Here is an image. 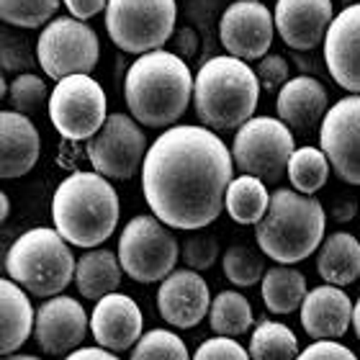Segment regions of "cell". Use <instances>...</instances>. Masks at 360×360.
<instances>
[{"label":"cell","mask_w":360,"mask_h":360,"mask_svg":"<svg viewBox=\"0 0 360 360\" xmlns=\"http://www.w3.org/2000/svg\"><path fill=\"white\" fill-rule=\"evenodd\" d=\"M175 46H178V52L183 57H195V52H198V34L191 26H183L175 34Z\"/></svg>","instance_id":"obj_41"},{"label":"cell","mask_w":360,"mask_h":360,"mask_svg":"<svg viewBox=\"0 0 360 360\" xmlns=\"http://www.w3.org/2000/svg\"><path fill=\"white\" fill-rule=\"evenodd\" d=\"M330 158L324 155V150L316 147H301L291 155L288 162V180L291 186L301 193H316L319 188H324L327 178H330Z\"/></svg>","instance_id":"obj_30"},{"label":"cell","mask_w":360,"mask_h":360,"mask_svg":"<svg viewBox=\"0 0 360 360\" xmlns=\"http://www.w3.org/2000/svg\"><path fill=\"white\" fill-rule=\"evenodd\" d=\"M90 319L83 304L72 296H52L37 311L34 338L46 355H70L83 345Z\"/></svg>","instance_id":"obj_15"},{"label":"cell","mask_w":360,"mask_h":360,"mask_svg":"<svg viewBox=\"0 0 360 360\" xmlns=\"http://www.w3.org/2000/svg\"><path fill=\"white\" fill-rule=\"evenodd\" d=\"M105 93L98 85V80L88 72H77L57 80L49 96V119L54 129L70 142H83L96 134L103 127L108 113H105Z\"/></svg>","instance_id":"obj_11"},{"label":"cell","mask_w":360,"mask_h":360,"mask_svg":"<svg viewBox=\"0 0 360 360\" xmlns=\"http://www.w3.org/2000/svg\"><path fill=\"white\" fill-rule=\"evenodd\" d=\"M232 150L209 127H170L152 142L142 167L147 206L170 229L195 232L226 209Z\"/></svg>","instance_id":"obj_1"},{"label":"cell","mask_w":360,"mask_h":360,"mask_svg":"<svg viewBox=\"0 0 360 360\" xmlns=\"http://www.w3.org/2000/svg\"><path fill=\"white\" fill-rule=\"evenodd\" d=\"M319 144L340 180L360 186V93L332 105L319 127Z\"/></svg>","instance_id":"obj_13"},{"label":"cell","mask_w":360,"mask_h":360,"mask_svg":"<svg viewBox=\"0 0 360 360\" xmlns=\"http://www.w3.org/2000/svg\"><path fill=\"white\" fill-rule=\"evenodd\" d=\"M39 68L46 77L62 80L77 72H93L101 60L98 34L80 18H52L37 41Z\"/></svg>","instance_id":"obj_10"},{"label":"cell","mask_w":360,"mask_h":360,"mask_svg":"<svg viewBox=\"0 0 360 360\" xmlns=\"http://www.w3.org/2000/svg\"><path fill=\"white\" fill-rule=\"evenodd\" d=\"M144 330L142 311L136 301L127 293H108L96 301L90 311V332L101 347L111 353H124L139 342Z\"/></svg>","instance_id":"obj_17"},{"label":"cell","mask_w":360,"mask_h":360,"mask_svg":"<svg viewBox=\"0 0 360 360\" xmlns=\"http://www.w3.org/2000/svg\"><path fill=\"white\" fill-rule=\"evenodd\" d=\"M324 62L340 88L360 93V3L335 15L324 37Z\"/></svg>","instance_id":"obj_18"},{"label":"cell","mask_w":360,"mask_h":360,"mask_svg":"<svg viewBox=\"0 0 360 360\" xmlns=\"http://www.w3.org/2000/svg\"><path fill=\"white\" fill-rule=\"evenodd\" d=\"M353 301L340 285H316L301 304V327L314 340H338L353 324Z\"/></svg>","instance_id":"obj_21"},{"label":"cell","mask_w":360,"mask_h":360,"mask_svg":"<svg viewBox=\"0 0 360 360\" xmlns=\"http://www.w3.org/2000/svg\"><path fill=\"white\" fill-rule=\"evenodd\" d=\"M3 360H41V358H37V355H6Z\"/></svg>","instance_id":"obj_45"},{"label":"cell","mask_w":360,"mask_h":360,"mask_svg":"<svg viewBox=\"0 0 360 360\" xmlns=\"http://www.w3.org/2000/svg\"><path fill=\"white\" fill-rule=\"evenodd\" d=\"M255 75L260 80V88L265 93H278L291 77H288V62L281 54H265L260 60H255Z\"/></svg>","instance_id":"obj_37"},{"label":"cell","mask_w":360,"mask_h":360,"mask_svg":"<svg viewBox=\"0 0 360 360\" xmlns=\"http://www.w3.org/2000/svg\"><path fill=\"white\" fill-rule=\"evenodd\" d=\"M191 360H252V358H250V350H245L234 338L219 335V338H211L206 342H201Z\"/></svg>","instance_id":"obj_38"},{"label":"cell","mask_w":360,"mask_h":360,"mask_svg":"<svg viewBox=\"0 0 360 360\" xmlns=\"http://www.w3.org/2000/svg\"><path fill=\"white\" fill-rule=\"evenodd\" d=\"M273 18L283 44L309 52L327 37L335 8L332 0H278Z\"/></svg>","instance_id":"obj_19"},{"label":"cell","mask_w":360,"mask_h":360,"mask_svg":"<svg viewBox=\"0 0 360 360\" xmlns=\"http://www.w3.org/2000/svg\"><path fill=\"white\" fill-rule=\"evenodd\" d=\"M49 90H46V83L34 72H21L15 75V80H11L8 85V103H11V111L18 113H37L44 103H49Z\"/></svg>","instance_id":"obj_34"},{"label":"cell","mask_w":360,"mask_h":360,"mask_svg":"<svg viewBox=\"0 0 360 360\" xmlns=\"http://www.w3.org/2000/svg\"><path fill=\"white\" fill-rule=\"evenodd\" d=\"M276 18L260 0H237L219 18V39L232 57L260 60L273 44Z\"/></svg>","instance_id":"obj_14"},{"label":"cell","mask_w":360,"mask_h":360,"mask_svg":"<svg viewBox=\"0 0 360 360\" xmlns=\"http://www.w3.org/2000/svg\"><path fill=\"white\" fill-rule=\"evenodd\" d=\"M250 358L252 360H296L299 340L285 324L260 322L250 335Z\"/></svg>","instance_id":"obj_29"},{"label":"cell","mask_w":360,"mask_h":360,"mask_svg":"<svg viewBox=\"0 0 360 360\" xmlns=\"http://www.w3.org/2000/svg\"><path fill=\"white\" fill-rule=\"evenodd\" d=\"M158 309H160V316L167 324H173L178 330H191V327H195V324L201 322L203 316H209V309H211L209 283L193 268L173 270L160 283Z\"/></svg>","instance_id":"obj_16"},{"label":"cell","mask_w":360,"mask_h":360,"mask_svg":"<svg viewBox=\"0 0 360 360\" xmlns=\"http://www.w3.org/2000/svg\"><path fill=\"white\" fill-rule=\"evenodd\" d=\"M180 245L162 219L155 214L134 217L119 240V260L124 273L136 283H158L175 270Z\"/></svg>","instance_id":"obj_8"},{"label":"cell","mask_w":360,"mask_h":360,"mask_svg":"<svg viewBox=\"0 0 360 360\" xmlns=\"http://www.w3.org/2000/svg\"><path fill=\"white\" fill-rule=\"evenodd\" d=\"M296 360H358L353 350L340 345L335 340H316L314 345H309L304 353H299Z\"/></svg>","instance_id":"obj_39"},{"label":"cell","mask_w":360,"mask_h":360,"mask_svg":"<svg viewBox=\"0 0 360 360\" xmlns=\"http://www.w3.org/2000/svg\"><path fill=\"white\" fill-rule=\"evenodd\" d=\"M121 265L119 255L103 248H90L75 268V285L80 296L90 301H98L113 293L121 285Z\"/></svg>","instance_id":"obj_25"},{"label":"cell","mask_w":360,"mask_h":360,"mask_svg":"<svg viewBox=\"0 0 360 360\" xmlns=\"http://www.w3.org/2000/svg\"><path fill=\"white\" fill-rule=\"evenodd\" d=\"M353 327H355V335H358V340H360V299L353 309Z\"/></svg>","instance_id":"obj_43"},{"label":"cell","mask_w":360,"mask_h":360,"mask_svg":"<svg viewBox=\"0 0 360 360\" xmlns=\"http://www.w3.org/2000/svg\"><path fill=\"white\" fill-rule=\"evenodd\" d=\"M34 62H39V57H34L29 41L18 34L3 31V70L6 72H29Z\"/></svg>","instance_id":"obj_36"},{"label":"cell","mask_w":360,"mask_h":360,"mask_svg":"<svg viewBox=\"0 0 360 360\" xmlns=\"http://www.w3.org/2000/svg\"><path fill=\"white\" fill-rule=\"evenodd\" d=\"M195 77L191 75L186 60L175 52L155 49L139 54V60L129 65L124 77V98L129 113L142 127L162 129L173 127L188 111L193 101Z\"/></svg>","instance_id":"obj_2"},{"label":"cell","mask_w":360,"mask_h":360,"mask_svg":"<svg viewBox=\"0 0 360 360\" xmlns=\"http://www.w3.org/2000/svg\"><path fill=\"white\" fill-rule=\"evenodd\" d=\"M224 206H226V214L237 224H257L270 206V193L268 188H265V180L248 173L234 178L229 183V188H226Z\"/></svg>","instance_id":"obj_27"},{"label":"cell","mask_w":360,"mask_h":360,"mask_svg":"<svg viewBox=\"0 0 360 360\" xmlns=\"http://www.w3.org/2000/svg\"><path fill=\"white\" fill-rule=\"evenodd\" d=\"M26 293L29 291L23 285H18L11 278H3L0 283V311H3L0 314V353L3 355H13L34 332L37 316H34Z\"/></svg>","instance_id":"obj_23"},{"label":"cell","mask_w":360,"mask_h":360,"mask_svg":"<svg viewBox=\"0 0 360 360\" xmlns=\"http://www.w3.org/2000/svg\"><path fill=\"white\" fill-rule=\"evenodd\" d=\"M263 255V250L257 252L250 245H232V248H226L224 257H221V268H224L226 281L240 285V288H250V285L260 283L265 273H268Z\"/></svg>","instance_id":"obj_31"},{"label":"cell","mask_w":360,"mask_h":360,"mask_svg":"<svg viewBox=\"0 0 360 360\" xmlns=\"http://www.w3.org/2000/svg\"><path fill=\"white\" fill-rule=\"evenodd\" d=\"M6 276L31 296L52 299L75 281V257L70 242L57 229L37 226L23 232L6 252Z\"/></svg>","instance_id":"obj_6"},{"label":"cell","mask_w":360,"mask_h":360,"mask_svg":"<svg viewBox=\"0 0 360 360\" xmlns=\"http://www.w3.org/2000/svg\"><path fill=\"white\" fill-rule=\"evenodd\" d=\"M316 273L324 283L350 285L360 278V242L350 232L324 237L316 255Z\"/></svg>","instance_id":"obj_24"},{"label":"cell","mask_w":360,"mask_h":360,"mask_svg":"<svg viewBox=\"0 0 360 360\" xmlns=\"http://www.w3.org/2000/svg\"><path fill=\"white\" fill-rule=\"evenodd\" d=\"M324 226L327 214L322 201L296 188H278L270 193L265 217L255 224V240L265 257L293 265L319 250L324 242Z\"/></svg>","instance_id":"obj_4"},{"label":"cell","mask_w":360,"mask_h":360,"mask_svg":"<svg viewBox=\"0 0 360 360\" xmlns=\"http://www.w3.org/2000/svg\"><path fill=\"white\" fill-rule=\"evenodd\" d=\"M296 152L291 127L273 116H252L245 121L232 142L234 165L242 173L255 175L265 183H278L288 175V162Z\"/></svg>","instance_id":"obj_9"},{"label":"cell","mask_w":360,"mask_h":360,"mask_svg":"<svg viewBox=\"0 0 360 360\" xmlns=\"http://www.w3.org/2000/svg\"><path fill=\"white\" fill-rule=\"evenodd\" d=\"M129 360H191L186 342L170 330H152L139 338Z\"/></svg>","instance_id":"obj_33"},{"label":"cell","mask_w":360,"mask_h":360,"mask_svg":"<svg viewBox=\"0 0 360 360\" xmlns=\"http://www.w3.org/2000/svg\"><path fill=\"white\" fill-rule=\"evenodd\" d=\"M121 203L108 178L77 170L62 180L52 198L54 229L75 248L103 245L119 224Z\"/></svg>","instance_id":"obj_3"},{"label":"cell","mask_w":360,"mask_h":360,"mask_svg":"<svg viewBox=\"0 0 360 360\" xmlns=\"http://www.w3.org/2000/svg\"><path fill=\"white\" fill-rule=\"evenodd\" d=\"M41 139L26 113L3 111L0 116V175L21 178L37 165Z\"/></svg>","instance_id":"obj_22"},{"label":"cell","mask_w":360,"mask_h":360,"mask_svg":"<svg viewBox=\"0 0 360 360\" xmlns=\"http://www.w3.org/2000/svg\"><path fill=\"white\" fill-rule=\"evenodd\" d=\"M209 324L217 335L242 338L252 327V307L240 291H221L211 301Z\"/></svg>","instance_id":"obj_28"},{"label":"cell","mask_w":360,"mask_h":360,"mask_svg":"<svg viewBox=\"0 0 360 360\" xmlns=\"http://www.w3.org/2000/svg\"><path fill=\"white\" fill-rule=\"evenodd\" d=\"M278 119L285 121L296 134H311L316 127H322L324 116L330 111V96L316 77L301 75L293 77L278 90L276 98Z\"/></svg>","instance_id":"obj_20"},{"label":"cell","mask_w":360,"mask_h":360,"mask_svg":"<svg viewBox=\"0 0 360 360\" xmlns=\"http://www.w3.org/2000/svg\"><path fill=\"white\" fill-rule=\"evenodd\" d=\"M260 98V80L248 62L232 54H219L203 62L195 72L193 105L203 127L232 131L252 119Z\"/></svg>","instance_id":"obj_5"},{"label":"cell","mask_w":360,"mask_h":360,"mask_svg":"<svg viewBox=\"0 0 360 360\" xmlns=\"http://www.w3.org/2000/svg\"><path fill=\"white\" fill-rule=\"evenodd\" d=\"M65 360H121L116 353L105 350V347H77L75 353H70Z\"/></svg>","instance_id":"obj_42"},{"label":"cell","mask_w":360,"mask_h":360,"mask_svg":"<svg viewBox=\"0 0 360 360\" xmlns=\"http://www.w3.org/2000/svg\"><path fill=\"white\" fill-rule=\"evenodd\" d=\"M62 0H0V18L15 29H39L52 21Z\"/></svg>","instance_id":"obj_32"},{"label":"cell","mask_w":360,"mask_h":360,"mask_svg":"<svg viewBox=\"0 0 360 360\" xmlns=\"http://www.w3.org/2000/svg\"><path fill=\"white\" fill-rule=\"evenodd\" d=\"M175 18V0H108L105 6V31L127 54L162 49L173 37Z\"/></svg>","instance_id":"obj_7"},{"label":"cell","mask_w":360,"mask_h":360,"mask_svg":"<svg viewBox=\"0 0 360 360\" xmlns=\"http://www.w3.org/2000/svg\"><path fill=\"white\" fill-rule=\"evenodd\" d=\"M219 240L214 234H206V232H198V234H191L186 242H183V248H180V255H183V263L188 268L193 270H209L211 265L219 260Z\"/></svg>","instance_id":"obj_35"},{"label":"cell","mask_w":360,"mask_h":360,"mask_svg":"<svg viewBox=\"0 0 360 360\" xmlns=\"http://www.w3.org/2000/svg\"><path fill=\"white\" fill-rule=\"evenodd\" d=\"M0 203H3V206H0V209H3V211H0V217L8 219V214H11V201H8V195H6V193L0 195Z\"/></svg>","instance_id":"obj_44"},{"label":"cell","mask_w":360,"mask_h":360,"mask_svg":"<svg viewBox=\"0 0 360 360\" xmlns=\"http://www.w3.org/2000/svg\"><path fill=\"white\" fill-rule=\"evenodd\" d=\"M88 160L93 170L111 180H129L144 167L147 136L139 129V121L129 113H108V119L88 139Z\"/></svg>","instance_id":"obj_12"},{"label":"cell","mask_w":360,"mask_h":360,"mask_svg":"<svg viewBox=\"0 0 360 360\" xmlns=\"http://www.w3.org/2000/svg\"><path fill=\"white\" fill-rule=\"evenodd\" d=\"M307 278L304 273L288 265L270 268L263 278V304L273 314H291L301 309L307 299Z\"/></svg>","instance_id":"obj_26"},{"label":"cell","mask_w":360,"mask_h":360,"mask_svg":"<svg viewBox=\"0 0 360 360\" xmlns=\"http://www.w3.org/2000/svg\"><path fill=\"white\" fill-rule=\"evenodd\" d=\"M65 6H68V11L75 15V18L85 21V18H93L96 13L105 11L108 0H65Z\"/></svg>","instance_id":"obj_40"}]
</instances>
